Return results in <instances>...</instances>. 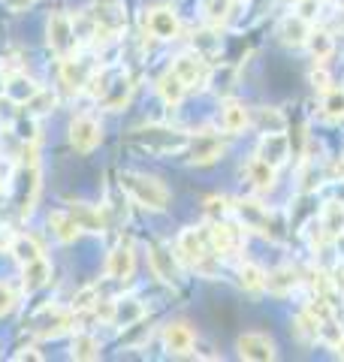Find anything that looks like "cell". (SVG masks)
<instances>
[{
	"label": "cell",
	"mask_w": 344,
	"mask_h": 362,
	"mask_svg": "<svg viewBox=\"0 0 344 362\" xmlns=\"http://www.w3.org/2000/svg\"><path fill=\"white\" fill-rule=\"evenodd\" d=\"M323 115L329 121L344 118V88H329L323 94Z\"/></svg>",
	"instance_id": "37"
},
{
	"label": "cell",
	"mask_w": 344,
	"mask_h": 362,
	"mask_svg": "<svg viewBox=\"0 0 344 362\" xmlns=\"http://www.w3.org/2000/svg\"><path fill=\"white\" fill-rule=\"evenodd\" d=\"M49 278H52V263L45 257H37V259H30V263L21 266V287L28 293H37L40 287H45Z\"/></svg>",
	"instance_id": "23"
},
{
	"label": "cell",
	"mask_w": 344,
	"mask_h": 362,
	"mask_svg": "<svg viewBox=\"0 0 344 362\" xmlns=\"http://www.w3.org/2000/svg\"><path fill=\"white\" fill-rule=\"evenodd\" d=\"M311 85L320 90V94H326V90L332 88V82H329V73H326V66H323V64L314 66V70H311Z\"/></svg>",
	"instance_id": "41"
},
{
	"label": "cell",
	"mask_w": 344,
	"mask_h": 362,
	"mask_svg": "<svg viewBox=\"0 0 344 362\" xmlns=\"http://www.w3.org/2000/svg\"><path fill=\"white\" fill-rule=\"evenodd\" d=\"M148 259H151V272L164 281V284H178L181 269H178V254H172L166 245L151 242L148 245Z\"/></svg>",
	"instance_id": "13"
},
{
	"label": "cell",
	"mask_w": 344,
	"mask_h": 362,
	"mask_svg": "<svg viewBox=\"0 0 344 362\" xmlns=\"http://www.w3.org/2000/svg\"><path fill=\"white\" fill-rule=\"evenodd\" d=\"M257 157H263V160L272 163L275 169L284 166V163H287V157H290V139L284 136V130L263 133L260 148H257Z\"/></svg>",
	"instance_id": "21"
},
{
	"label": "cell",
	"mask_w": 344,
	"mask_h": 362,
	"mask_svg": "<svg viewBox=\"0 0 344 362\" xmlns=\"http://www.w3.org/2000/svg\"><path fill=\"white\" fill-rule=\"evenodd\" d=\"M45 42L57 58H70L79 49V37H76V25L67 13H52L45 21Z\"/></svg>",
	"instance_id": "7"
},
{
	"label": "cell",
	"mask_w": 344,
	"mask_h": 362,
	"mask_svg": "<svg viewBox=\"0 0 344 362\" xmlns=\"http://www.w3.org/2000/svg\"><path fill=\"white\" fill-rule=\"evenodd\" d=\"M145 30L151 33L154 40H160V42L178 40V33H181L178 13L172 6H151V9H145Z\"/></svg>",
	"instance_id": "12"
},
{
	"label": "cell",
	"mask_w": 344,
	"mask_h": 362,
	"mask_svg": "<svg viewBox=\"0 0 344 362\" xmlns=\"http://www.w3.org/2000/svg\"><path fill=\"white\" fill-rule=\"evenodd\" d=\"M308 33H311V25H308V18H302V16H287L278 28V37L287 45H302L308 40Z\"/></svg>",
	"instance_id": "28"
},
{
	"label": "cell",
	"mask_w": 344,
	"mask_h": 362,
	"mask_svg": "<svg viewBox=\"0 0 344 362\" xmlns=\"http://www.w3.org/2000/svg\"><path fill=\"white\" fill-rule=\"evenodd\" d=\"M296 284H299V275H296L293 269H275V272H269V275H266V290L278 293V296L290 293Z\"/></svg>",
	"instance_id": "33"
},
{
	"label": "cell",
	"mask_w": 344,
	"mask_h": 362,
	"mask_svg": "<svg viewBox=\"0 0 344 362\" xmlns=\"http://www.w3.org/2000/svg\"><path fill=\"white\" fill-rule=\"evenodd\" d=\"M157 94H160V100H164L166 106H178L181 100L188 97V88L181 85V78L172 73V70H166L164 76L157 78Z\"/></svg>",
	"instance_id": "29"
},
{
	"label": "cell",
	"mask_w": 344,
	"mask_h": 362,
	"mask_svg": "<svg viewBox=\"0 0 344 362\" xmlns=\"http://www.w3.org/2000/svg\"><path fill=\"white\" fill-rule=\"evenodd\" d=\"M13 305H16V293L9 290L6 284H0V314L13 311Z\"/></svg>",
	"instance_id": "42"
},
{
	"label": "cell",
	"mask_w": 344,
	"mask_h": 362,
	"mask_svg": "<svg viewBox=\"0 0 344 362\" xmlns=\"http://www.w3.org/2000/svg\"><path fill=\"white\" fill-rule=\"evenodd\" d=\"M67 211L73 214V221L79 223L82 233H106V214L100 209L88 206V202H67Z\"/></svg>",
	"instance_id": "22"
},
{
	"label": "cell",
	"mask_w": 344,
	"mask_h": 362,
	"mask_svg": "<svg viewBox=\"0 0 344 362\" xmlns=\"http://www.w3.org/2000/svg\"><path fill=\"white\" fill-rule=\"evenodd\" d=\"M320 230H323L329 239H338L344 233V202H326L323 214H320Z\"/></svg>",
	"instance_id": "30"
},
{
	"label": "cell",
	"mask_w": 344,
	"mask_h": 362,
	"mask_svg": "<svg viewBox=\"0 0 344 362\" xmlns=\"http://www.w3.org/2000/svg\"><path fill=\"white\" fill-rule=\"evenodd\" d=\"M257 127L263 133H275L287 127V118L281 115L278 109H257Z\"/></svg>",
	"instance_id": "38"
},
{
	"label": "cell",
	"mask_w": 344,
	"mask_h": 362,
	"mask_svg": "<svg viewBox=\"0 0 344 362\" xmlns=\"http://www.w3.org/2000/svg\"><path fill=\"white\" fill-rule=\"evenodd\" d=\"M239 284L251 293H263L266 290V272L257 263H242V269H239Z\"/></svg>",
	"instance_id": "36"
},
{
	"label": "cell",
	"mask_w": 344,
	"mask_h": 362,
	"mask_svg": "<svg viewBox=\"0 0 344 362\" xmlns=\"http://www.w3.org/2000/svg\"><path fill=\"white\" fill-rule=\"evenodd\" d=\"M136 272V254L130 242H118L106 257V278L109 281H130Z\"/></svg>",
	"instance_id": "15"
},
{
	"label": "cell",
	"mask_w": 344,
	"mask_h": 362,
	"mask_svg": "<svg viewBox=\"0 0 344 362\" xmlns=\"http://www.w3.org/2000/svg\"><path fill=\"white\" fill-rule=\"evenodd\" d=\"M209 242H212V251L217 257H229V254H239L245 247V226H236L224 221H212L209 226Z\"/></svg>",
	"instance_id": "11"
},
{
	"label": "cell",
	"mask_w": 344,
	"mask_h": 362,
	"mask_svg": "<svg viewBox=\"0 0 344 362\" xmlns=\"http://www.w3.org/2000/svg\"><path fill=\"white\" fill-rule=\"evenodd\" d=\"M13 359H42V356H40L33 347H25V350H18V354H16Z\"/></svg>",
	"instance_id": "44"
},
{
	"label": "cell",
	"mask_w": 344,
	"mask_h": 362,
	"mask_svg": "<svg viewBox=\"0 0 344 362\" xmlns=\"http://www.w3.org/2000/svg\"><path fill=\"white\" fill-rule=\"evenodd\" d=\"M49 226H52L55 239H57V242H64V245H70V242H76L79 235H82V230H79V223L73 221V214L67 211V209L52 211V214H49Z\"/></svg>",
	"instance_id": "25"
},
{
	"label": "cell",
	"mask_w": 344,
	"mask_h": 362,
	"mask_svg": "<svg viewBox=\"0 0 344 362\" xmlns=\"http://www.w3.org/2000/svg\"><path fill=\"white\" fill-rule=\"evenodd\" d=\"M193 344H197V335H193V329L188 323H166V329H164V350L169 356H188Z\"/></svg>",
	"instance_id": "20"
},
{
	"label": "cell",
	"mask_w": 344,
	"mask_h": 362,
	"mask_svg": "<svg viewBox=\"0 0 344 362\" xmlns=\"http://www.w3.org/2000/svg\"><path fill=\"white\" fill-rule=\"evenodd\" d=\"M190 136L181 133V130H172V127H145V130H136L133 133V145H139L142 151L148 154H181L188 148Z\"/></svg>",
	"instance_id": "5"
},
{
	"label": "cell",
	"mask_w": 344,
	"mask_h": 362,
	"mask_svg": "<svg viewBox=\"0 0 344 362\" xmlns=\"http://www.w3.org/2000/svg\"><path fill=\"white\" fill-rule=\"evenodd\" d=\"M200 13L209 25L221 28L224 21L233 16V0H200Z\"/></svg>",
	"instance_id": "31"
},
{
	"label": "cell",
	"mask_w": 344,
	"mask_h": 362,
	"mask_svg": "<svg viewBox=\"0 0 344 362\" xmlns=\"http://www.w3.org/2000/svg\"><path fill=\"white\" fill-rule=\"evenodd\" d=\"M9 254H13L18 263L25 266V263H30V259L42 257V245L33 239V235H16L13 245H9Z\"/></svg>",
	"instance_id": "32"
},
{
	"label": "cell",
	"mask_w": 344,
	"mask_h": 362,
	"mask_svg": "<svg viewBox=\"0 0 344 362\" xmlns=\"http://www.w3.org/2000/svg\"><path fill=\"white\" fill-rule=\"evenodd\" d=\"M233 211L239 214V221H242L245 230H257L260 235H266V239H281L278 226L272 223V214L266 206H260L257 199H236Z\"/></svg>",
	"instance_id": "10"
},
{
	"label": "cell",
	"mask_w": 344,
	"mask_h": 362,
	"mask_svg": "<svg viewBox=\"0 0 344 362\" xmlns=\"http://www.w3.org/2000/svg\"><path fill=\"white\" fill-rule=\"evenodd\" d=\"M290 4H302V0H290Z\"/></svg>",
	"instance_id": "48"
},
{
	"label": "cell",
	"mask_w": 344,
	"mask_h": 362,
	"mask_svg": "<svg viewBox=\"0 0 344 362\" xmlns=\"http://www.w3.org/2000/svg\"><path fill=\"white\" fill-rule=\"evenodd\" d=\"M176 254L185 266H190L193 272H200L205 278L217 275V254L212 251L209 242V230L202 226H185L176 239Z\"/></svg>",
	"instance_id": "1"
},
{
	"label": "cell",
	"mask_w": 344,
	"mask_h": 362,
	"mask_svg": "<svg viewBox=\"0 0 344 362\" xmlns=\"http://www.w3.org/2000/svg\"><path fill=\"white\" fill-rule=\"evenodd\" d=\"M121 190H127V194L136 199V206H142L148 211H164L172 199L169 187L164 181L154 178V175H145V173H124Z\"/></svg>",
	"instance_id": "3"
},
{
	"label": "cell",
	"mask_w": 344,
	"mask_h": 362,
	"mask_svg": "<svg viewBox=\"0 0 344 362\" xmlns=\"http://www.w3.org/2000/svg\"><path fill=\"white\" fill-rule=\"evenodd\" d=\"M70 356L73 359H100V338H94L91 332H79L73 338Z\"/></svg>",
	"instance_id": "34"
},
{
	"label": "cell",
	"mask_w": 344,
	"mask_h": 362,
	"mask_svg": "<svg viewBox=\"0 0 344 362\" xmlns=\"http://www.w3.org/2000/svg\"><path fill=\"white\" fill-rule=\"evenodd\" d=\"M338 287L344 290V269H341V275H338Z\"/></svg>",
	"instance_id": "47"
},
{
	"label": "cell",
	"mask_w": 344,
	"mask_h": 362,
	"mask_svg": "<svg viewBox=\"0 0 344 362\" xmlns=\"http://www.w3.org/2000/svg\"><path fill=\"white\" fill-rule=\"evenodd\" d=\"M52 109H55V97L49 94V90H42V88H40V94L28 103V112H30V115H49Z\"/></svg>",
	"instance_id": "40"
},
{
	"label": "cell",
	"mask_w": 344,
	"mask_h": 362,
	"mask_svg": "<svg viewBox=\"0 0 344 362\" xmlns=\"http://www.w3.org/2000/svg\"><path fill=\"white\" fill-rule=\"evenodd\" d=\"M145 317V305L139 299H118L112 305V326H118V329H130Z\"/></svg>",
	"instance_id": "24"
},
{
	"label": "cell",
	"mask_w": 344,
	"mask_h": 362,
	"mask_svg": "<svg viewBox=\"0 0 344 362\" xmlns=\"http://www.w3.org/2000/svg\"><path fill=\"white\" fill-rule=\"evenodd\" d=\"M336 354L344 359V338H341V341H338V347H336Z\"/></svg>",
	"instance_id": "46"
},
{
	"label": "cell",
	"mask_w": 344,
	"mask_h": 362,
	"mask_svg": "<svg viewBox=\"0 0 344 362\" xmlns=\"http://www.w3.org/2000/svg\"><path fill=\"white\" fill-rule=\"evenodd\" d=\"M91 76H94V66H91L85 58L79 54H70V58H61V85L76 94V90H85Z\"/></svg>",
	"instance_id": "17"
},
{
	"label": "cell",
	"mask_w": 344,
	"mask_h": 362,
	"mask_svg": "<svg viewBox=\"0 0 344 362\" xmlns=\"http://www.w3.org/2000/svg\"><path fill=\"white\" fill-rule=\"evenodd\" d=\"M332 175H336V178H341V181H344V154H341L338 160H336V166H332Z\"/></svg>",
	"instance_id": "45"
},
{
	"label": "cell",
	"mask_w": 344,
	"mask_h": 362,
	"mask_svg": "<svg viewBox=\"0 0 344 362\" xmlns=\"http://www.w3.org/2000/svg\"><path fill=\"white\" fill-rule=\"evenodd\" d=\"M40 194V160L33 142H25V154H21V166L16 173V206L21 214L33 211V202Z\"/></svg>",
	"instance_id": "4"
},
{
	"label": "cell",
	"mask_w": 344,
	"mask_h": 362,
	"mask_svg": "<svg viewBox=\"0 0 344 362\" xmlns=\"http://www.w3.org/2000/svg\"><path fill=\"white\" fill-rule=\"evenodd\" d=\"M233 214V206L224 199V197H212V199H205V218L209 221H224Z\"/></svg>",
	"instance_id": "39"
},
{
	"label": "cell",
	"mask_w": 344,
	"mask_h": 362,
	"mask_svg": "<svg viewBox=\"0 0 344 362\" xmlns=\"http://www.w3.org/2000/svg\"><path fill=\"white\" fill-rule=\"evenodd\" d=\"M33 4H37V0H6V9L9 13H25V9Z\"/></svg>",
	"instance_id": "43"
},
{
	"label": "cell",
	"mask_w": 344,
	"mask_h": 362,
	"mask_svg": "<svg viewBox=\"0 0 344 362\" xmlns=\"http://www.w3.org/2000/svg\"><path fill=\"white\" fill-rule=\"evenodd\" d=\"M245 175L257 190H272L275 178H278V169H275L272 163H266L263 157H251L248 166H245Z\"/></svg>",
	"instance_id": "26"
},
{
	"label": "cell",
	"mask_w": 344,
	"mask_h": 362,
	"mask_svg": "<svg viewBox=\"0 0 344 362\" xmlns=\"http://www.w3.org/2000/svg\"><path fill=\"white\" fill-rule=\"evenodd\" d=\"M88 16L94 21V40H115L127 28V13L121 0H97Z\"/></svg>",
	"instance_id": "6"
},
{
	"label": "cell",
	"mask_w": 344,
	"mask_h": 362,
	"mask_svg": "<svg viewBox=\"0 0 344 362\" xmlns=\"http://www.w3.org/2000/svg\"><path fill=\"white\" fill-rule=\"evenodd\" d=\"M248 124H251V112H248L242 103L229 100V103L221 106V127H224V133L236 136V133H242Z\"/></svg>",
	"instance_id": "27"
},
{
	"label": "cell",
	"mask_w": 344,
	"mask_h": 362,
	"mask_svg": "<svg viewBox=\"0 0 344 362\" xmlns=\"http://www.w3.org/2000/svg\"><path fill=\"white\" fill-rule=\"evenodd\" d=\"M0 94H4L9 103H16V106H28L30 100L40 94V85L33 82L28 73H9L4 78V85H0Z\"/></svg>",
	"instance_id": "18"
},
{
	"label": "cell",
	"mask_w": 344,
	"mask_h": 362,
	"mask_svg": "<svg viewBox=\"0 0 344 362\" xmlns=\"http://www.w3.org/2000/svg\"><path fill=\"white\" fill-rule=\"evenodd\" d=\"M181 154H188V160H190V163H197V166H205V163H214L217 157L224 154V142L217 139V136H212V133H202V136H190L188 148L181 151Z\"/></svg>",
	"instance_id": "19"
},
{
	"label": "cell",
	"mask_w": 344,
	"mask_h": 362,
	"mask_svg": "<svg viewBox=\"0 0 344 362\" xmlns=\"http://www.w3.org/2000/svg\"><path fill=\"white\" fill-rule=\"evenodd\" d=\"M169 70L181 78V85H185L188 90H200V88H205V85L212 82L209 61H205L200 52H185V54H178V58L172 61Z\"/></svg>",
	"instance_id": "9"
},
{
	"label": "cell",
	"mask_w": 344,
	"mask_h": 362,
	"mask_svg": "<svg viewBox=\"0 0 344 362\" xmlns=\"http://www.w3.org/2000/svg\"><path fill=\"white\" fill-rule=\"evenodd\" d=\"M305 45L311 49L317 64H323L329 54H332V49H336V42H332V33H326V30H311V33H308V40H305Z\"/></svg>",
	"instance_id": "35"
},
{
	"label": "cell",
	"mask_w": 344,
	"mask_h": 362,
	"mask_svg": "<svg viewBox=\"0 0 344 362\" xmlns=\"http://www.w3.org/2000/svg\"><path fill=\"white\" fill-rule=\"evenodd\" d=\"M236 347H239V356L251 359V362H269V359L278 356V347H275V341L269 335H263V332H245L236 341Z\"/></svg>",
	"instance_id": "16"
},
{
	"label": "cell",
	"mask_w": 344,
	"mask_h": 362,
	"mask_svg": "<svg viewBox=\"0 0 344 362\" xmlns=\"http://www.w3.org/2000/svg\"><path fill=\"white\" fill-rule=\"evenodd\" d=\"M88 94L97 100L103 109L109 112H118L130 103V94H133V82L130 76L118 70V66H109V70H94L88 82Z\"/></svg>",
	"instance_id": "2"
},
{
	"label": "cell",
	"mask_w": 344,
	"mask_h": 362,
	"mask_svg": "<svg viewBox=\"0 0 344 362\" xmlns=\"http://www.w3.org/2000/svg\"><path fill=\"white\" fill-rule=\"evenodd\" d=\"M70 142H73V148L76 151H94L97 145L103 142V130H100V121L97 118H91V115H79L73 118L70 124Z\"/></svg>",
	"instance_id": "14"
},
{
	"label": "cell",
	"mask_w": 344,
	"mask_h": 362,
	"mask_svg": "<svg viewBox=\"0 0 344 362\" xmlns=\"http://www.w3.org/2000/svg\"><path fill=\"white\" fill-rule=\"evenodd\" d=\"M73 320H76V311H67L61 305H45V308H40L30 317V329L40 338H57L73 329Z\"/></svg>",
	"instance_id": "8"
}]
</instances>
